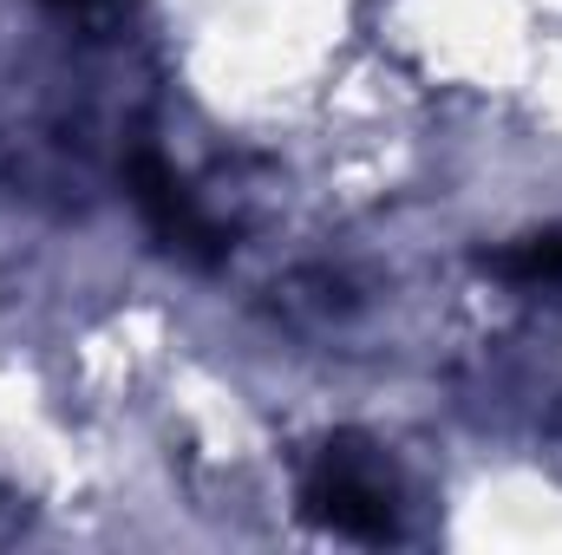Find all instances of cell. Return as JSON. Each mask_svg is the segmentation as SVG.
<instances>
[{
	"instance_id": "1",
	"label": "cell",
	"mask_w": 562,
	"mask_h": 555,
	"mask_svg": "<svg viewBox=\"0 0 562 555\" xmlns=\"http://www.w3.org/2000/svg\"><path fill=\"white\" fill-rule=\"evenodd\" d=\"M132 196H138V209L150 216V229H157L170 249H183V256H196V262H216V256H223V242H216V229L203 223V209L183 196V183H177L150 150L132 157Z\"/></svg>"
},
{
	"instance_id": "2",
	"label": "cell",
	"mask_w": 562,
	"mask_h": 555,
	"mask_svg": "<svg viewBox=\"0 0 562 555\" xmlns=\"http://www.w3.org/2000/svg\"><path fill=\"white\" fill-rule=\"evenodd\" d=\"M307 510H314L327 530L360 536V543H380V536L393 530L386 497H380V490L353 471V457H327V464H321V477L307 484Z\"/></svg>"
},
{
	"instance_id": "3",
	"label": "cell",
	"mask_w": 562,
	"mask_h": 555,
	"mask_svg": "<svg viewBox=\"0 0 562 555\" xmlns=\"http://www.w3.org/2000/svg\"><path fill=\"white\" fill-rule=\"evenodd\" d=\"M497 269L517 275V281H550V287H562V236H537V242L497 256Z\"/></svg>"
},
{
	"instance_id": "4",
	"label": "cell",
	"mask_w": 562,
	"mask_h": 555,
	"mask_svg": "<svg viewBox=\"0 0 562 555\" xmlns=\"http://www.w3.org/2000/svg\"><path fill=\"white\" fill-rule=\"evenodd\" d=\"M59 7H72V0H59Z\"/></svg>"
}]
</instances>
